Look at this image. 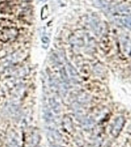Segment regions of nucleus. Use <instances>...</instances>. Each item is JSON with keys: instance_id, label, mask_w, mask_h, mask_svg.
Here are the masks:
<instances>
[{"instance_id": "f257e3e1", "label": "nucleus", "mask_w": 131, "mask_h": 147, "mask_svg": "<svg viewBox=\"0 0 131 147\" xmlns=\"http://www.w3.org/2000/svg\"><path fill=\"white\" fill-rule=\"evenodd\" d=\"M49 103H50L51 107L52 108V110L56 113H58L60 111V106L59 103L55 99L51 98L49 100Z\"/></svg>"}, {"instance_id": "7ed1b4c3", "label": "nucleus", "mask_w": 131, "mask_h": 147, "mask_svg": "<svg viewBox=\"0 0 131 147\" xmlns=\"http://www.w3.org/2000/svg\"><path fill=\"white\" fill-rule=\"evenodd\" d=\"M61 77L63 81L65 83H68L69 81L68 80V74H67V71L64 68L61 69Z\"/></svg>"}, {"instance_id": "39448f33", "label": "nucleus", "mask_w": 131, "mask_h": 147, "mask_svg": "<svg viewBox=\"0 0 131 147\" xmlns=\"http://www.w3.org/2000/svg\"><path fill=\"white\" fill-rule=\"evenodd\" d=\"M41 41H42V43L44 44V45H48L49 44V42H50V39H49V38H48V36H43L42 38H41Z\"/></svg>"}, {"instance_id": "f03ea898", "label": "nucleus", "mask_w": 131, "mask_h": 147, "mask_svg": "<svg viewBox=\"0 0 131 147\" xmlns=\"http://www.w3.org/2000/svg\"><path fill=\"white\" fill-rule=\"evenodd\" d=\"M68 71L69 72V74H70L71 77H73V78L78 77V72H77V71H76L75 69H74V67L71 64H68Z\"/></svg>"}, {"instance_id": "20e7f679", "label": "nucleus", "mask_w": 131, "mask_h": 147, "mask_svg": "<svg viewBox=\"0 0 131 147\" xmlns=\"http://www.w3.org/2000/svg\"><path fill=\"white\" fill-rule=\"evenodd\" d=\"M94 1H95V3L99 7H101V8H104V7H107V0H94Z\"/></svg>"}, {"instance_id": "423d86ee", "label": "nucleus", "mask_w": 131, "mask_h": 147, "mask_svg": "<svg viewBox=\"0 0 131 147\" xmlns=\"http://www.w3.org/2000/svg\"><path fill=\"white\" fill-rule=\"evenodd\" d=\"M41 2H45V1H46V0H41Z\"/></svg>"}]
</instances>
